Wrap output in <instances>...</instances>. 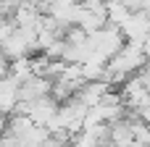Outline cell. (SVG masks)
Here are the masks:
<instances>
[{
	"instance_id": "cell-6",
	"label": "cell",
	"mask_w": 150,
	"mask_h": 147,
	"mask_svg": "<svg viewBox=\"0 0 150 147\" xmlns=\"http://www.w3.org/2000/svg\"><path fill=\"white\" fill-rule=\"evenodd\" d=\"M111 92H113V87H111L105 79H92V82H84V84L76 89V95H74V97H79L87 108H95V105H98V103H103Z\"/></svg>"
},
{
	"instance_id": "cell-11",
	"label": "cell",
	"mask_w": 150,
	"mask_h": 147,
	"mask_svg": "<svg viewBox=\"0 0 150 147\" xmlns=\"http://www.w3.org/2000/svg\"><path fill=\"white\" fill-rule=\"evenodd\" d=\"M24 3H32V0H8V5H11V8H16V5H24Z\"/></svg>"
},
{
	"instance_id": "cell-5",
	"label": "cell",
	"mask_w": 150,
	"mask_h": 147,
	"mask_svg": "<svg viewBox=\"0 0 150 147\" xmlns=\"http://www.w3.org/2000/svg\"><path fill=\"white\" fill-rule=\"evenodd\" d=\"M18 87H21V82L13 79L11 74H8L5 79H0V116L8 118V116H13V113L18 110V105H21Z\"/></svg>"
},
{
	"instance_id": "cell-9",
	"label": "cell",
	"mask_w": 150,
	"mask_h": 147,
	"mask_svg": "<svg viewBox=\"0 0 150 147\" xmlns=\"http://www.w3.org/2000/svg\"><path fill=\"white\" fill-rule=\"evenodd\" d=\"M137 11H142V13L150 16V0H137Z\"/></svg>"
},
{
	"instance_id": "cell-2",
	"label": "cell",
	"mask_w": 150,
	"mask_h": 147,
	"mask_svg": "<svg viewBox=\"0 0 150 147\" xmlns=\"http://www.w3.org/2000/svg\"><path fill=\"white\" fill-rule=\"evenodd\" d=\"M121 100H124V105H127V110H134V113H140L145 105H150V89L148 84L142 82V76L140 74H134V76H129L124 84H121Z\"/></svg>"
},
{
	"instance_id": "cell-8",
	"label": "cell",
	"mask_w": 150,
	"mask_h": 147,
	"mask_svg": "<svg viewBox=\"0 0 150 147\" xmlns=\"http://www.w3.org/2000/svg\"><path fill=\"white\" fill-rule=\"evenodd\" d=\"M105 13H108V24L111 26H121L127 18H129V8H127V3L124 0H108L105 3Z\"/></svg>"
},
{
	"instance_id": "cell-10",
	"label": "cell",
	"mask_w": 150,
	"mask_h": 147,
	"mask_svg": "<svg viewBox=\"0 0 150 147\" xmlns=\"http://www.w3.org/2000/svg\"><path fill=\"white\" fill-rule=\"evenodd\" d=\"M140 118H142V121H145V124L150 126V105H145V108L140 110Z\"/></svg>"
},
{
	"instance_id": "cell-7",
	"label": "cell",
	"mask_w": 150,
	"mask_h": 147,
	"mask_svg": "<svg viewBox=\"0 0 150 147\" xmlns=\"http://www.w3.org/2000/svg\"><path fill=\"white\" fill-rule=\"evenodd\" d=\"M53 92V82L47 76H29L21 82L18 87V95H21V103H32V100H40V97H47Z\"/></svg>"
},
{
	"instance_id": "cell-1",
	"label": "cell",
	"mask_w": 150,
	"mask_h": 147,
	"mask_svg": "<svg viewBox=\"0 0 150 147\" xmlns=\"http://www.w3.org/2000/svg\"><path fill=\"white\" fill-rule=\"evenodd\" d=\"M145 63H148V55H145L142 45H140V42H124V47L105 63V76H103V79H105L111 87L124 84L129 76L140 74Z\"/></svg>"
},
{
	"instance_id": "cell-4",
	"label": "cell",
	"mask_w": 150,
	"mask_h": 147,
	"mask_svg": "<svg viewBox=\"0 0 150 147\" xmlns=\"http://www.w3.org/2000/svg\"><path fill=\"white\" fill-rule=\"evenodd\" d=\"M121 29V34H124V39L127 42H145L150 34V16L148 13H142V11H132L129 13V18L119 26Z\"/></svg>"
},
{
	"instance_id": "cell-3",
	"label": "cell",
	"mask_w": 150,
	"mask_h": 147,
	"mask_svg": "<svg viewBox=\"0 0 150 147\" xmlns=\"http://www.w3.org/2000/svg\"><path fill=\"white\" fill-rule=\"evenodd\" d=\"M58 105H61V103H58L55 97H50V95H47V97L32 100V103H21V105H18V110H21V113H26L37 126H45V129H47V126L55 121Z\"/></svg>"
}]
</instances>
